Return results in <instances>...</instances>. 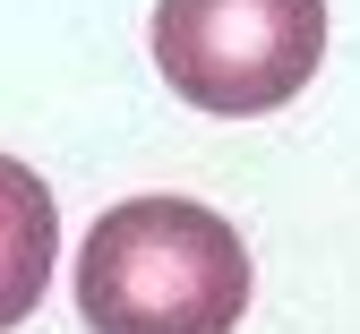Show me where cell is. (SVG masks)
Segmentation results:
<instances>
[{
    "mask_svg": "<svg viewBox=\"0 0 360 334\" xmlns=\"http://www.w3.org/2000/svg\"><path fill=\"white\" fill-rule=\"evenodd\" d=\"M95 334H232L249 317V240L198 198H129L77 249Z\"/></svg>",
    "mask_w": 360,
    "mask_h": 334,
    "instance_id": "6da1fadb",
    "label": "cell"
},
{
    "mask_svg": "<svg viewBox=\"0 0 360 334\" xmlns=\"http://www.w3.org/2000/svg\"><path fill=\"white\" fill-rule=\"evenodd\" d=\"M155 69L214 120L283 112L326 60V0H155Z\"/></svg>",
    "mask_w": 360,
    "mask_h": 334,
    "instance_id": "7a4b0ae2",
    "label": "cell"
},
{
    "mask_svg": "<svg viewBox=\"0 0 360 334\" xmlns=\"http://www.w3.org/2000/svg\"><path fill=\"white\" fill-rule=\"evenodd\" d=\"M52 249H60V206H52V188H43V172H26L18 155H0V334L43 309Z\"/></svg>",
    "mask_w": 360,
    "mask_h": 334,
    "instance_id": "3957f363",
    "label": "cell"
}]
</instances>
